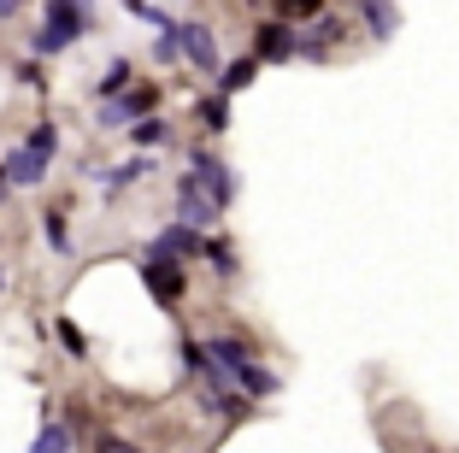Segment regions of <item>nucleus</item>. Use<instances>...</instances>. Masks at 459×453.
I'll return each instance as SVG.
<instances>
[{"label":"nucleus","mask_w":459,"mask_h":453,"mask_svg":"<svg viewBox=\"0 0 459 453\" xmlns=\"http://www.w3.org/2000/svg\"><path fill=\"white\" fill-rule=\"evenodd\" d=\"M59 153V130L54 124H36V130L24 135V147H13V160H6V183L13 188H36L41 177H48V160Z\"/></svg>","instance_id":"nucleus-1"},{"label":"nucleus","mask_w":459,"mask_h":453,"mask_svg":"<svg viewBox=\"0 0 459 453\" xmlns=\"http://www.w3.org/2000/svg\"><path fill=\"white\" fill-rule=\"evenodd\" d=\"M89 24H95L89 6H77V0H48V24L36 30V54H65Z\"/></svg>","instance_id":"nucleus-2"},{"label":"nucleus","mask_w":459,"mask_h":453,"mask_svg":"<svg viewBox=\"0 0 459 453\" xmlns=\"http://www.w3.org/2000/svg\"><path fill=\"white\" fill-rule=\"evenodd\" d=\"M189 177L218 200V213H230V206H236V171H230L218 153H206V147H189Z\"/></svg>","instance_id":"nucleus-3"},{"label":"nucleus","mask_w":459,"mask_h":453,"mask_svg":"<svg viewBox=\"0 0 459 453\" xmlns=\"http://www.w3.org/2000/svg\"><path fill=\"white\" fill-rule=\"evenodd\" d=\"M218 218H224V213H218V200L206 195L195 177H177V224H189V230H201V236H206Z\"/></svg>","instance_id":"nucleus-4"},{"label":"nucleus","mask_w":459,"mask_h":453,"mask_svg":"<svg viewBox=\"0 0 459 453\" xmlns=\"http://www.w3.org/2000/svg\"><path fill=\"white\" fill-rule=\"evenodd\" d=\"M177 41H183V59H189L201 77H224V59H218V36L206 24H183L177 30Z\"/></svg>","instance_id":"nucleus-5"},{"label":"nucleus","mask_w":459,"mask_h":453,"mask_svg":"<svg viewBox=\"0 0 459 453\" xmlns=\"http://www.w3.org/2000/svg\"><path fill=\"white\" fill-rule=\"evenodd\" d=\"M142 118H160V89H130L124 100H107L100 107V124H142Z\"/></svg>","instance_id":"nucleus-6"},{"label":"nucleus","mask_w":459,"mask_h":453,"mask_svg":"<svg viewBox=\"0 0 459 453\" xmlns=\"http://www.w3.org/2000/svg\"><path fill=\"white\" fill-rule=\"evenodd\" d=\"M142 283H148V289H153V301H165V307H171V301H183V289H189L183 266H177V259H160V254H148V259H142Z\"/></svg>","instance_id":"nucleus-7"},{"label":"nucleus","mask_w":459,"mask_h":453,"mask_svg":"<svg viewBox=\"0 0 459 453\" xmlns=\"http://www.w3.org/2000/svg\"><path fill=\"white\" fill-rule=\"evenodd\" d=\"M300 54V30H289V24H259L254 30V59L259 65H283V59H295Z\"/></svg>","instance_id":"nucleus-8"},{"label":"nucleus","mask_w":459,"mask_h":453,"mask_svg":"<svg viewBox=\"0 0 459 453\" xmlns=\"http://www.w3.org/2000/svg\"><path fill=\"white\" fill-rule=\"evenodd\" d=\"M153 254L183 266V259H201L206 254V236H201V230H189V224H171V230H160V236H153Z\"/></svg>","instance_id":"nucleus-9"},{"label":"nucleus","mask_w":459,"mask_h":453,"mask_svg":"<svg viewBox=\"0 0 459 453\" xmlns=\"http://www.w3.org/2000/svg\"><path fill=\"white\" fill-rule=\"evenodd\" d=\"M206 353H212V360L224 365L230 377H236V371H247V365H254V347H247L242 335H212V342H206Z\"/></svg>","instance_id":"nucleus-10"},{"label":"nucleus","mask_w":459,"mask_h":453,"mask_svg":"<svg viewBox=\"0 0 459 453\" xmlns=\"http://www.w3.org/2000/svg\"><path fill=\"white\" fill-rule=\"evenodd\" d=\"M236 388H242V395L247 400H254V395H277V388H283V377H277V371H265V365H247V371H236Z\"/></svg>","instance_id":"nucleus-11"},{"label":"nucleus","mask_w":459,"mask_h":453,"mask_svg":"<svg viewBox=\"0 0 459 453\" xmlns=\"http://www.w3.org/2000/svg\"><path fill=\"white\" fill-rule=\"evenodd\" d=\"M330 41H342V18H325L318 30H307V36H300V54H307V59H325Z\"/></svg>","instance_id":"nucleus-12"},{"label":"nucleus","mask_w":459,"mask_h":453,"mask_svg":"<svg viewBox=\"0 0 459 453\" xmlns=\"http://www.w3.org/2000/svg\"><path fill=\"white\" fill-rule=\"evenodd\" d=\"M254 71H259V59H254V54L236 59V65H224V77H218V94H242L247 83H254Z\"/></svg>","instance_id":"nucleus-13"},{"label":"nucleus","mask_w":459,"mask_h":453,"mask_svg":"<svg viewBox=\"0 0 459 453\" xmlns=\"http://www.w3.org/2000/svg\"><path fill=\"white\" fill-rule=\"evenodd\" d=\"M165 142H171V124L165 118H142L130 130V147H142V153H148V147H165Z\"/></svg>","instance_id":"nucleus-14"},{"label":"nucleus","mask_w":459,"mask_h":453,"mask_svg":"<svg viewBox=\"0 0 459 453\" xmlns=\"http://www.w3.org/2000/svg\"><path fill=\"white\" fill-rule=\"evenodd\" d=\"M153 171V160L142 153V160H130V165H118V171H107V195H124V188L135 183V177H148Z\"/></svg>","instance_id":"nucleus-15"},{"label":"nucleus","mask_w":459,"mask_h":453,"mask_svg":"<svg viewBox=\"0 0 459 453\" xmlns=\"http://www.w3.org/2000/svg\"><path fill=\"white\" fill-rule=\"evenodd\" d=\"M30 453H71V430L59 424V418H48V424H41V436H36V448Z\"/></svg>","instance_id":"nucleus-16"},{"label":"nucleus","mask_w":459,"mask_h":453,"mask_svg":"<svg viewBox=\"0 0 459 453\" xmlns=\"http://www.w3.org/2000/svg\"><path fill=\"white\" fill-rule=\"evenodd\" d=\"M41 236H48V248H54L59 259L71 254V230H65V213H48V218H41Z\"/></svg>","instance_id":"nucleus-17"},{"label":"nucleus","mask_w":459,"mask_h":453,"mask_svg":"<svg viewBox=\"0 0 459 453\" xmlns=\"http://www.w3.org/2000/svg\"><path fill=\"white\" fill-rule=\"evenodd\" d=\"M124 83H130V65H124V59H112L107 77H100V107H107V100H124Z\"/></svg>","instance_id":"nucleus-18"},{"label":"nucleus","mask_w":459,"mask_h":453,"mask_svg":"<svg viewBox=\"0 0 459 453\" xmlns=\"http://www.w3.org/2000/svg\"><path fill=\"white\" fill-rule=\"evenodd\" d=\"M195 112H201V118H206V130H224V124H230V107H224V94H206V100H201V107H195Z\"/></svg>","instance_id":"nucleus-19"},{"label":"nucleus","mask_w":459,"mask_h":453,"mask_svg":"<svg viewBox=\"0 0 459 453\" xmlns=\"http://www.w3.org/2000/svg\"><path fill=\"white\" fill-rule=\"evenodd\" d=\"M365 24H371V30H377V36H394V24H401V13H394V6H365Z\"/></svg>","instance_id":"nucleus-20"},{"label":"nucleus","mask_w":459,"mask_h":453,"mask_svg":"<svg viewBox=\"0 0 459 453\" xmlns=\"http://www.w3.org/2000/svg\"><path fill=\"white\" fill-rule=\"evenodd\" d=\"M130 18H142V24H153L160 36L171 30V13H165V6H130Z\"/></svg>","instance_id":"nucleus-21"},{"label":"nucleus","mask_w":459,"mask_h":453,"mask_svg":"<svg viewBox=\"0 0 459 453\" xmlns=\"http://www.w3.org/2000/svg\"><path fill=\"white\" fill-rule=\"evenodd\" d=\"M177 54H183V41H177V30H165V36L153 41V59H160V65H171Z\"/></svg>","instance_id":"nucleus-22"},{"label":"nucleus","mask_w":459,"mask_h":453,"mask_svg":"<svg viewBox=\"0 0 459 453\" xmlns=\"http://www.w3.org/2000/svg\"><path fill=\"white\" fill-rule=\"evenodd\" d=\"M206 259H212V266L224 271V277H230V271H236V254H230L224 241H206Z\"/></svg>","instance_id":"nucleus-23"},{"label":"nucleus","mask_w":459,"mask_h":453,"mask_svg":"<svg viewBox=\"0 0 459 453\" xmlns=\"http://www.w3.org/2000/svg\"><path fill=\"white\" fill-rule=\"evenodd\" d=\"M95 453H142V448H135V441H118V436H100Z\"/></svg>","instance_id":"nucleus-24"},{"label":"nucleus","mask_w":459,"mask_h":453,"mask_svg":"<svg viewBox=\"0 0 459 453\" xmlns=\"http://www.w3.org/2000/svg\"><path fill=\"white\" fill-rule=\"evenodd\" d=\"M59 342H65L71 353H82V335H77V324H71V318H59Z\"/></svg>","instance_id":"nucleus-25"},{"label":"nucleus","mask_w":459,"mask_h":453,"mask_svg":"<svg viewBox=\"0 0 459 453\" xmlns=\"http://www.w3.org/2000/svg\"><path fill=\"white\" fill-rule=\"evenodd\" d=\"M6 195H13V183H6V165H0V200H6Z\"/></svg>","instance_id":"nucleus-26"},{"label":"nucleus","mask_w":459,"mask_h":453,"mask_svg":"<svg viewBox=\"0 0 459 453\" xmlns=\"http://www.w3.org/2000/svg\"><path fill=\"white\" fill-rule=\"evenodd\" d=\"M0 289H6V271H0Z\"/></svg>","instance_id":"nucleus-27"}]
</instances>
